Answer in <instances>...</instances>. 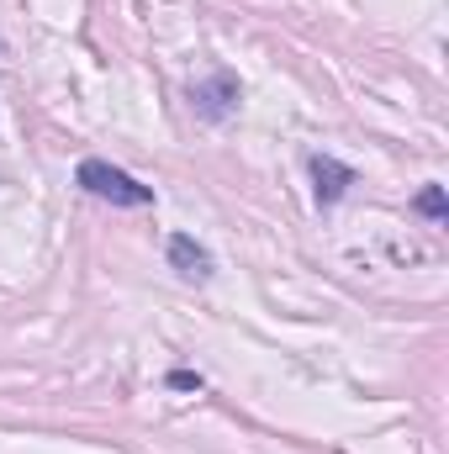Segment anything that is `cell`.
I'll list each match as a JSON object with an SVG mask.
<instances>
[{
    "mask_svg": "<svg viewBox=\"0 0 449 454\" xmlns=\"http://www.w3.org/2000/svg\"><path fill=\"white\" fill-rule=\"evenodd\" d=\"M312 180H318V201H323V207H334L338 196L354 185V169H349V164H338V159H328V153H312Z\"/></svg>",
    "mask_w": 449,
    "mask_h": 454,
    "instance_id": "7a4b0ae2",
    "label": "cell"
},
{
    "mask_svg": "<svg viewBox=\"0 0 449 454\" xmlns=\"http://www.w3.org/2000/svg\"><path fill=\"white\" fill-rule=\"evenodd\" d=\"M191 101H196V112L201 116H227V106L238 101V80H232V74H217L212 85H196Z\"/></svg>",
    "mask_w": 449,
    "mask_h": 454,
    "instance_id": "277c9868",
    "label": "cell"
},
{
    "mask_svg": "<svg viewBox=\"0 0 449 454\" xmlns=\"http://www.w3.org/2000/svg\"><path fill=\"white\" fill-rule=\"evenodd\" d=\"M418 212H423V217H445V191H439V185H429V191L418 196Z\"/></svg>",
    "mask_w": 449,
    "mask_h": 454,
    "instance_id": "5b68a950",
    "label": "cell"
},
{
    "mask_svg": "<svg viewBox=\"0 0 449 454\" xmlns=\"http://www.w3.org/2000/svg\"><path fill=\"white\" fill-rule=\"evenodd\" d=\"M169 264H175L180 275H191V280H207V275H212V254H207L196 238H169Z\"/></svg>",
    "mask_w": 449,
    "mask_h": 454,
    "instance_id": "3957f363",
    "label": "cell"
},
{
    "mask_svg": "<svg viewBox=\"0 0 449 454\" xmlns=\"http://www.w3.org/2000/svg\"><path fill=\"white\" fill-rule=\"evenodd\" d=\"M80 185H85L91 196L112 201V207H148V201H154L148 185H138L127 169H116L106 159H85V164H80Z\"/></svg>",
    "mask_w": 449,
    "mask_h": 454,
    "instance_id": "6da1fadb",
    "label": "cell"
},
{
    "mask_svg": "<svg viewBox=\"0 0 449 454\" xmlns=\"http://www.w3.org/2000/svg\"><path fill=\"white\" fill-rule=\"evenodd\" d=\"M169 386H180V391H191V386H201V375H191V370H175V375H169Z\"/></svg>",
    "mask_w": 449,
    "mask_h": 454,
    "instance_id": "8992f818",
    "label": "cell"
}]
</instances>
